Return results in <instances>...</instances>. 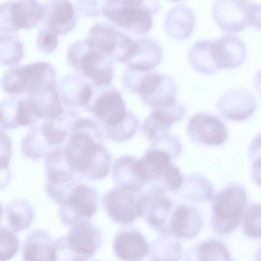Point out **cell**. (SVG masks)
<instances>
[{
	"label": "cell",
	"mask_w": 261,
	"mask_h": 261,
	"mask_svg": "<svg viewBox=\"0 0 261 261\" xmlns=\"http://www.w3.org/2000/svg\"><path fill=\"white\" fill-rule=\"evenodd\" d=\"M138 193L120 186L106 193L102 202L109 217L117 223L127 225L142 216Z\"/></svg>",
	"instance_id": "cell-14"
},
{
	"label": "cell",
	"mask_w": 261,
	"mask_h": 261,
	"mask_svg": "<svg viewBox=\"0 0 261 261\" xmlns=\"http://www.w3.org/2000/svg\"><path fill=\"white\" fill-rule=\"evenodd\" d=\"M133 49H134V48H133ZM132 54H133V53H132ZM127 62H128V61H127Z\"/></svg>",
	"instance_id": "cell-44"
},
{
	"label": "cell",
	"mask_w": 261,
	"mask_h": 261,
	"mask_svg": "<svg viewBox=\"0 0 261 261\" xmlns=\"http://www.w3.org/2000/svg\"><path fill=\"white\" fill-rule=\"evenodd\" d=\"M44 5V25L61 35L67 34L74 28L77 17L70 0H49Z\"/></svg>",
	"instance_id": "cell-21"
},
{
	"label": "cell",
	"mask_w": 261,
	"mask_h": 261,
	"mask_svg": "<svg viewBox=\"0 0 261 261\" xmlns=\"http://www.w3.org/2000/svg\"><path fill=\"white\" fill-rule=\"evenodd\" d=\"M113 62L126 63L131 50L133 39L111 25L96 23L90 28L85 39Z\"/></svg>",
	"instance_id": "cell-13"
},
{
	"label": "cell",
	"mask_w": 261,
	"mask_h": 261,
	"mask_svg": "<svg viewBox=\"0 0 261 261\" xmlns=\"http://www.w3.org/2000/svg\"><path fill=\"white\" fill-rule=\"evenodd\" d=\"M105 0H77L78 10L88 17H96L101 15Z\"/></svg>",
	"instance_id": "cell-42"
},
{
	"label": "cell",
	"mask_w": 261,
	"mask_h": 261,
	"mask_svg": "<svg viewBox=\"0 0 261 261\" xmlns=\"http://www.w3.org/2000/svg\"><path fill=\"white\" fill-rule=\"evenodd\" d=\"M246 202V192L239 185H229L220 191L213 205L212 224L215 232L226 234L233 231L239 224Z\"/></svg>",
	"instance_id": "cell-8"
},
{
	"label": "cell",
	"mask_w": 261,
	"mask_h": 261,
	"mask_svg": "<svg viewBox=\"0 0 261 261\" xmlns=\"http://www.w3.org/2000/svg\"><path fill=\"white\" fill-rule=\"evenodd\" d=\"M3 213V208L2 205L0 203V222L2 219Z\"/></svg>",
	"instance_id": "cell-43"
},
{
	"label": "cell",
	"mask_w": 261,
	"mask_h": 261,
	"mask_svg": "<svg viewBox=\"0 0 261 261\" xmlns=\"http://www.w3.org/2000/svg\"><path fill=\"white\" fill-rule=\"evenodd\" d=\"M3 91L12 96H37L57 88L54 67L37 61L8 69L1 80Z\"/></svg>",
	"instance_id": "cell-2"
},
{
	"label": "cell",
	"mask_w": 261,
	"mask_h": 261,
	"mask_svg": "<svg viewBox=\"0 0 261 261\" xmlns=\"http://www.w3.org/2000/svg\"><path fill=\"white\" fill-rule=\"evenodd\" d=\"M103 134L96 121L79 117L62 144L64 156L80 178L99 180L110 169L112 156L103 144Z\"/></svg>",
	"instance_id": "cell-1"
},
{
	"label": "cell",
	"mask_w": 261,
	"mask_h": 261,
	"mask_svg": "<svg viewBox=\"0 0 261 261\" xmlns=\"http://www.w3.org/2000/svg\"><path fill=\"white\" fill-rule=\"evenodd\" d=\"M144 216L153 228L164 234H169L167 226L172 211L171 201L166 197L165 191L160 187L152 185L139 195Z\"/></svg>",
	"instance_id": "cell-16"
},
{
	"label": "cell",
	"mask_w": 261,
	"mask_h": 261,
	"mask_svg": "<svg viewBox=\"0 0 261 261\" xmlns=\"http://www.w3.org/2000/svg\"><path fill=\"white\" fill-rule=\"evenodd\" d=\"M139 126L138 117L131 112L123 122L113 127L102 132L106 138L117 142H123L129 139L136 133Z\"/></svg>",
	"instance_id": "cell-34"
},
{
	"label": "cell",
	"mask_w": 261,
	"mask_h": 261,
	"mask_svg": "<svg viewBox=\"0 0 261 261\" xmlns=\"http://www.w3.org/2000/svg\"><path fill=\"white\" fill-rule=\"evenodd\" d=\"M212 12L216 23L227 33H237L249 25L260 28V5L249 0H216Z\"/></svg>",
	"instance_id": "cell-6"
},
{
	"label": "cell",
	"mask_w": 261,
	"mask_h": 261,
	"mask_svg": "<svg viewBox=\"0 0 261 261\" xmlns=\"http://www.w3.org/2000/svg\"><path fill=\"white\" fill-rule=\"evenodd\" d=\"M152 259L159 260L161 257L181 256V248L178 242L164 236L154 242L152 245Z\"/></svg>",
	"instance_id": "cell-37"
},
{
	"label": "cell",
	"mask_w": 261,
	"mask_h": 261,
	"mask_svg": "<svg viewBox=\"0 0 261 261\" xmlns=\"http://www.w3.org/2000/svg\"><path fill=\"white\" fill-rule=\"evenodd\" d=\"M256 101L248 90L236 88L221 95L218 98L216 109L226 119L241 121L249 118L255 112Z\"/></svg>",
	"instance_id": "cell-17"
},
{
	"label": "cell",
	"mask_w": 261,
	"mask_h": 261,
	"mask_svg": "<svg viewBox=\"0 0 261 261\" xmlns=\"http://www.w3.org/2000/svg\"><path fill=\"white\" fill-rule=\"evenodd\" d=\"M177 87L170 75L161 73L160 78L152 90L140 97L142 102L152 108L164 107L176 101Z\"/></svg>",
	"instance_id": "cell-29"
},
{
	"label": "cell",
	"mask_w": 261,
	"mask_h": 261,
	"mask_svg": "<svg viewBox=\"0 0 261 261\" xmlns=\"http://www.w3.org/2000/svg\"><path fill=\"white\" fill-rule=\"evenodd\" d=\"M44 158L46 192L52 200L61 203L71 188L81 179L66 161L61 145L49 149Z\"/></svg>",
	"instance_id": "cell-9"
},
{
	"label": "cell",
	"mask_w": 261,
	"mask_h": 261,
	"mask_svg": "<svg viewBox=\"0 0 261 261\" xmlns=\"http://www.w3.org/2000/svg\"><path fill=\"white\" fill-rule=\"evenodd\" d=\"M186 130L193 142L205 145H221L228 137L227 127L222 119L207 112L193 115L188 121Z\"/></svg>",
	"instance_id": "cell-15"
},
{
	"label": "cell",
	"mask_w": 261,
	"mask_h": 261,
	"mask_svg": "<svg viewBox=\"0 0 261 261\" xmlns=\"http://www.w3.org/2000/svg\"><path fill=\"white\" fill-rule=\"evenodd\" d=\"M210 40H201L195 42L188 53L191 67L203 74H210L218 69L214 64L210 52Z\"/></svg>",
	"instance_id": "cell-33"
},
{
	"label": "cell",
	"mask_w": 261,
	"mask_h": 261,
	"mask_svg": "<svg viewBox=\"0 0 261 261\" xmlns=\"http://www.w3.org/2000/svg\"><path fill=\"white\" fill-rule=\"evenodd\" d=\"M61 101L66 108L86 107L90 101L93 85L78 73L62 76L57 86Z\"/></svg>",
	"instance_id": "cell-20"
},
{
	"label": "cell",
	"mask_w": 261,
	"mask_h": 261,
	"mask_svg": "<svg viewBox=\"0 0 261 261\" xmlns=\"http://www.w3.org/2000/svg\"><path fill=\"white\" fill-rule=\"evenodd\" d=\"M242 226L244 232L251 238L260 237V205H250L244 212Z\"/></svg>",
	"instance_id": "cell-36"
},
{
	"label": "cell",
	"mask_w": 261,
	"mask_h": 261,
	"mask_svg": "<svg viewBox=\"0 0 261 261\" xmlns=\"http://www.w3.org/2000/svg\"><path fill=\"white\" fill-rule=\"evenodd\" d=\"M6 213L9 226L14 232L29 228L35 217L31 203L21 198L11 201L7 205Z\"/></svg>",
	"instance_id": "cell-31"
},
{
	"label": "cell",
	"mask_w": 261,
	"mask_h": 261,
	"mask_svg": "<svg viewBox=\"0 0 261 261\" xmlns=\"http://www.w3.org/2000/svg\"><path fill=\"white\" fill-rule=\"evenodd\" d=\"M54 241L45 230H33L25 239L22 247L24 260H55Z\"/></svg>",
	"instance_id": "cell-28"
},
{
	"label": "cell",
	"mask_w": 261,
	"mask_h": 261,
	"mask_svg": "<svg viewBox=\"0 0 261 261\" xmlns=\"http://www.w3.org/2000/svg\"><path fill=\"white\" fill-rule=\"evenodd\" d=\"M24 53V43L18 34L0 33V64L16 65L22 60Z\"/></svg>",
	"instance_id": "cell-32"
},
{
	"label": "cell",
	"mask_w": 261,
	"mask_h": 261,
	"mask_svg": "<svg viewBox=\"0 0 261 261\" xmlns=\"http://www.w3.org/2000/svg\"><path fill=\"white\" fill-rule=\"evenodd\" d=\"M186 113L185 106L177 101L164 107L152 109L142 123V133L149 142L169 132L171 126L181 120Z\"/></svg>",
	"instance_id": "cell-19"
},
{
	"label": "cell",
	"mask_w": 261,
	"mask_h": 261,
	"mask_svg": "<svg viewBox=\"0 0 261 261\" xmlns=\"http://www.w3.org/2000/svg\"><path fill=\"white\" fill-rule=\"evenodd\" d=\"M202 226V220L195 207L180 205L171 213L167 226L168 232L175 237L189 239L195 237Z\"/></svg>",
	"instance_id": "cell-23"
},
{
	"label": "cell",
	"mask_w": 261,
	"mask_h": 261,
	"mask_svg": "<svg viewBox=\"0 0 261 261\" xmlns=\"http://www.w3.org/2000/svg\"><path fill=\"white\" fill-rule=\"evenodd\" d=\"M159 9L156 0H105L102 14L115 26L142 35L151 30Z\"/></svg>",
	"instance_id": "cell-3"
},
{
	"label": "cell",
	"mask_w": 261,
	"mask_h": 261,
	"mask_svg": "<svg viewBox=\"0 0 261 261\" xmlns=\"http://www.w3.org/2000/svg\"><path fill=\"white\" fill-rule=\"evenodd\" d=\"M113 249L119 259L127 261L141 260L149 253V246L144 236L135 229L124 230L117 233Z\"/></svg>",
	"instance_id": "cell-24"
},
{
	"label": "cell",
	"mask_w": 261,
	"mask_h": 261,
	"mask_svg": "<svg viewBox=\"0 0 261 261\" xmlns=\"http://www.w3.org/2000/svg\"><path fill=\"white\" fill-rule=\"evenodd\" d=\"M195 17L188 7L179 5L171 9L166 13L164 28L167 35L177 40L188 39L194 29Z\"/></svg>",
	"instance_id": "cell-27"
},
{
	"label": "cell",
	"mask_w": 261,
	"mask_h": 261,
	"mask_svg": "<svg viewBox=\"0 0 261 261\" xmlns=\"http://www.w3.org/2000/svg\"><path fill=\"white\" fill-rule=\"evenodd\" d=\"M44 5L38 0L8 1L0 4V32L13 33L31 30L44 16Z\"/></svg>",
	"instance_id": "cell-11"
},
{
	"label": "cell",
	"mask_w": 261,
	"mask_h": 261,
	"mask_svg": "<svg viewBox=\"0 0 261 261\" xmlns=\"http://www.w3.org/2000/svg\"><path fill=\"white\" fill-rule=\"evenodd\" d=\"M149 147L167 152L172 159L178 157L182 150V145L179 139L169 132L163 134L149 142Z\"/></svg>",
	"instance_id": "cell-40"
},
{
	"label": "cell",
	"mask_w": 261,
	"mask_h": 261,
	"mask_svg": "<svg viewBox=\"0 0 261 261\" xmlns=\"http://www.w3.org/2000/svg\"><path fill=\"white\" fill-rule=\"evenodd\" d=\"M163 52L159 43L152 38L144 37L135 39V50L127 67L138 71L152 70L162 61Z\"/></svg>",
	"instance_id": "cell-25"
},
{
	"label": "cell",
	"mask_w": 261,
	"mask_h": 261,
	"mask_svg": "<svg viewBox=\"0 0 261 261\" xmlns=\"http://www.w3.org/2000/svg\"><path fill=\"white\" fill-rule=\"evenodd\" d=\"M114 180L118 186L140 192L146 184L140 167L139 159L128 155L117 159L112 168Z\"/></svg>",
	"instance_id": "cell-26"
},
{
	"label": "cell",
	"mask_w": 261,
	"mask_h": 261,
	"mask_svg": "<svg viewBox=\"0 0 261 261\" xmlns=\"http://www.w3.org/2000/svg\"><path fill=\"white\" fill-rule=\"evenodd\" d=\"M33 124V117L25 96H13L0 101V128L2 129H15Z\"/></svg>",
	"instance_id": "cell-22"
},
{
	"label": "cell",
	"mask_w": 261,
	"mask_h": 261,
	"mask_svg": "<svg viewBox=\"0 0 261 261\" xmlns=\"http://www.w3.org/2000/svg\"><path fill=\"white\" fill-rule=\"evenodd\" d=\"M12 153V139L0 129V182L12 175L9 163Z\"/></svg>",
	"instance_id": "cell-39"
},
{
	"label": "cell",
	"mask_w": 261,
	"mask_h": 261,
	"mask_svg": "<svg viewBox=\"0 0 261 261\" xmlns=\"http://www.w3.org/2000/svg\"><path fill=\"white\" fill-rule=\"evenodd\" d=\"M50 149L40 123L37 121L32 125L22 139L20 145L22 155L36 161L44 157Z\"/></svg>",
	"instance_id": "cell-30"
},
{
	"label": "cell",
	"mask_w": 261,
	"mask_h": 261,
	"mask_svg": "<svg viewBox=\"0 0 261 261\" xmlns=\"http://www.w3.org/2000/svg\"><path fill=\"white\" fill-rule=\"evenodd\" d=\"M102 234L99 228L89 220L71 226L65 236L54 241L55 260H86L100 247Z\"/></svg>",
	"instance_id": "cell-4"
},
{
	"label": "cell",
	"mask_w": 261,
	"mask_h": 261,
	"mask_svg": "<svg viewBox=\"0 0 261 261\" xmlns=\"http://www.w3.org/2000/svg\"><path fill=\"white\" fill-rule=\"evenodd\" d=\"M85 108L93 114L102 132L123 122L132 112L126 110L119 91L111 85H93L91 98Z\"/></svg>",
	"instance_id": "cell-7"
},
{
	"label": "cell",
	"mask_w": 261,
	"mask_h": 261,
	"mask_svg": "<svg viewBox=\"0 0 261 261\" xmlns=\"http://www.w3.org/2000/svg\"><path fill=\"white\" fill-rule=\"evenodd\" d=\"M98 205V196L95 189L89 184L78 181L60 203L59 217L63 223L71 226L90 219L96 213Z\"/></svg>",
	"instance_id": "cell-12"
},
{
	"label": "cell",
	"mask_w": 261,
	"mask_h": 261,
	"mask_svg": "<svg viewBox=\"0 0 261 261\" xmlns=\"http://www.w3.org/2000/svg\"><path fill=\"white\" fill-rule=\"evenodd\" d=\"M59 43L58 35L44 25L39 30L36 44L39 51L45 55L51 54Z\"/></svg>",
	"instance_id": "cell-41"
},
{
	"label": "cell",
	"mask_w": 261,
	"mask_h": 261,
	"mask_svg": "<svg viewBox=\"0 0 261 261\" xmlns=\"http://www.w3.org/2000/svg\"><path fill=\"white\" fill-rule=\"evenodd\" d=\"M19 241L13 231L0 227V260H8L18 251Z\"/></svg>",
	"instance_id": "cell-38"
},
{
	"label": "cell",
	"mask_w": 261,
	"mask_h": 261,
	"mask_svg": "<svg viewBox=\"0 0 261 261\" xmlns=\"http://www.w3.org/2000/svg\"><path fill=\"white\" fill-rule=\"evenodd\" d=\"M210 52L218 69L239 67L244 63L247 57V49L244 43L240 38L231 35L210 40Z\"/></svg>",
	"instance_id": "cell-18"
},
{
	"label": "cell",
	"mask_w": 261,
	"mask_h": 261,
	"mask_svg": "<svg viewBox=\"0 0 261 261\" xmlns=\"http://www.w3.org/2000/svg\"><path fill=\"white\" fill-rule=\"evenodd\" d=\"M167 152L149 147L139 159L140 167L146 184L157 185L165 191H178L184 183L179 169L171 162Z\"/></svg>",
	"instance_id": "cell-10"
},
{
	"label": "cell",
	"mask_w": 261,
	"mask_h": 261,
	"mask_svg": "<svg viewBox=\"0 0 261 261\" xmlns=\"http://www.w3.org/2000/svg\"><path fill=\"white\" fill-rule=\"evenodd\" d=\"M197 257L201 260H229V253L220 241L210 240L202 243L197 249Z\"/></svg>",
	"instance_id": "cell-35"
},
{
	"label": "cell",
	"mask_w": 261,
	"mask_h": 261,
	"mask_svg": "<svg viewBox=\"0 0 261 261\" xmlns=\"http://www.w3.org/2000/svg\"><path fill=\"white\" fill-rule=\"evenodd\" d=\"M66 59L69 65L93 85H111L114 76L113 62L85 39L76 41L69 46Z\"/></svg>",
	"instance_id": "cell-5"
}]
</instances>
